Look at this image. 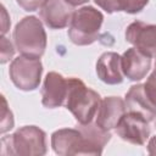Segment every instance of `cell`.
<instances>
[{"label": "cell", "mask_w": 156, "mask_h": 156, "mask_svg": "<svg viewBox=\"0 0 156 156\" xmlns=\"http://www.w3.org/2000/svg\"><path fill=\"white\" fill-rule=\"evenodd\" d=\"M100 95L88 88L83 80L76 77L67 78V95L65 107L73 115L78 123L85 124L95 118L100 106Z\"/></svg>", "instance_id": "cell-1"}, {"label": "cell", "mask_w": 156, "mask_h": 156, "mask_svg": "<svg viewBox=\"0 0 156 156\" xmlns=\"http://www.w3.org/2000/svg\"><path fill=\"white\" fill-rule=\"evenodd\" d=\"M48 151L46 133L37 126H23L1 138V155L41 156Z\"/></svg>", "instance_id": "cell-2"}, {"label": "cell", "mask_w": 156, "mask_h": 156, "mask_svg": "<svg viewBox=\"0 0 156 156\" xmlns=\"http://www.w3.org/2000/svg\"><path fill=\"white\" fill-rule=\"evenodd\" d=\"M13 44L21 55L40 58L46 49L48 38L43 21L35 16L23 17L13 29Z\"/></svg>", "instance_id": "cell-3"}, {"label": "cell", "mask_w": 156, "mask_h": 156, "mask_svg": "<svg viewBox=\"0 0 156 156\" xmlns=\"http://www.w3.org/2000/svg\"><path fill=\"white\" fill-rule=\"evenodd\" d=\"M104 15L93 6H83L73 12L68 24L69 40L79 46L93 44L100 33Z\"/></svg>", "instance_id": "cell-4"}, {"label": "cell", "mask_w": 156, "mask_h": 156, "mask_svg": "<svg viewBox=\"0 0 156 156\" xmlns=\"http://www.w3.org/2000/svg\"><path fill=\"white\" fill-rule=\"evenodd\" d=\"M43 65L40 58L20 55L12 60L9 76L15 87L23 91L35 90L41 80Z\"/></svg>", "instance_id": "cell-5"}, {"label": "cell", "mask_w": 156, "mask_h": 156, "mask_svg": "<svg viewBox=\"0 0 156 156\" xmlns=\"http://www.w3.org/2000/svg\"><path fill=\"white\" fill-rule=\"evenodd\" d=\"M51 146L55 154L67 155H94L82 132L76 128L57 129L51 134Z\"/></svg>", "instance_id": "cell-6"}, {"label": "cell", "mask_w": 156, "mask_h": 156, "mask_svg": "<svg viewBox=\"0 0 156 156\" xmlns=\"http://www.w3.org/2000/svg\"><path fill=\"white\" fill-rule=\"evenodd\" d=\"M115 130L122 140L133 145H144L150 136L149 121L133 111H128L122 116Z\"/></svg>", "instance_id": "cell-7"}, {"label": "cell", "mask_w": 156, "mask_h": 156, "mask_svg": "<svg viewBox=\"0 0 156 156\" xmlns=\"http://www.w3.org/2000/svg\"><path fill=\"white\" fill-rule=\"evenodd\" d=\"M126 40L149 57H156V24L132 22L124 33Z\"/></svg>", "instance_id": "cell-8"}, {"label": "cell", "mask_w": 156, "mask_h": 156, "mask_svg": "<svg viewBox=\"0 0 156 156\" xmlns=\"http://www.w3.org/2000/svg\"><path fill=\"white\" fill-rule=\"evenodd\" d=\"M73 12V6L65 0H48L39 10V16L43 23L50 29H62L69 24Z\"/></svg>", "instance_id": "cell-9"}, {"label": "cell", "mask_w": 156, "mask_h": 156, "mask_svg": "<svg viewBox=\"0 0 156 156\" xmlns=\"http://www.w3.org/2000/svg\"><path fill=\"white\" fill-rule=\"evenodd\" d=\"M67 95V78L57 72H49L41 88V104L46 108L65 105Z\"/></svg>", "instance_id": "cell-10"}, {"label": "cell", "mask_w": 156, "mask_h": 156, "mask_svg": "<svg viewBox=\"0 0 156 156\" xmlns=\"http://www.w3.org/2000/svg\"><path fill=\"white\" fill-rule=\"evenodd\" d=\"M127 112L126 102L119 96H106L101 100L98 112L95 115V122L104 129H115L122 116Z\"/></svg>", "instance_id": "cell-11"}, {"label": "cell", "mask_w": 156, "mask_h": 156, "mask_svg": "<svg viewBox=\"0 0 156 156\" xmlns=\"http://www.w3.org/2000/svg\"><path fill=\"white\" fill-rule=\"evenodd\" d=\"M122 57V72L132 82H139L146 77L151 68V57L146 56L136 48L127 49Z\"/></svg>", "instance_id": "cell-12"}, {"label": "cell", "mask_w": 156, "mask_h": 156, "mask_svg": "<svg viewBox=\"0 0 156 156\" xmlns=\"http://www.w3.org/2000/svg\"><path fill=\"white\" fill-rule=\"evenodd\" d=\"M96 74L106 84L116 85L123 82L122 57L113 51L104 52L96 61Z\"/></svg>", "instance_id": "cell-13"}, {"label": "cell", "mask_w": 156, "mask_h": 156, "mask_svg": "<svg viewBox=\"0 0 156 156\" xmlns=\"http://www.w3.org/2000/svg\"><path fill=\"white\" fill-rule=\"evenodd\" d=\"M124 102L128 111L140 113L149 122L156 118V106L147 98L144 89V84L132 85L126 94Z\"/></svg>", "instance_id": "cell-14"}, {"label": "cell", "mask_w": 156, "mask_h": 156, "mask_svg": "<svg viewBox=\"0 0 156 156\" xmlns=\"http://www.w3.org/2000/svg\"><path fill=\"white\" fill-rule=\"evenodd\" d=\"M13 128V115L11 112V110L7 106L6 99L2 96V112H1V128L0 132L1 134L6 133L7 130Z\"/></svg>", "instance_id": "cell-15"}, {"label": "cell", "mask_w": 156, "mask_h": 156, "mask_svg": "<svg viewBox=\"0 0 156 156\" xmlns=\"http://www.w3.org/2000/svg\"><path fill=\"white\" fill-rule=\"evenodd\" d=\"M95 4L107 13L119 12L123 9V0H94Z\"/></svg>", "instance_id": "cell-16"}, {"label": "cell", "mask_w": 156, "mask_h": 156, "mask_svg": "<svg viewBox=\"0 0 156 156\" xmlns=\"http://www.w3.org/2000/svg\"><path fill=\"white\" fill-rule=\"evenodd\" d=\"M149 0H123V9L122 11L134 15L139 13L144 10V7L147 5Z\"/></svg>", "instance_id": "cell-17"}, {"label": "cell", "mask_w": 156, "mask_h": 156, "mask_svg": "<svg viewBox=\"0 0 156 156\" xmlns=\"http://www.w3.org/2000/svg\"><path fill=\"white\" fill-rule=\"evenodd\" d=\"M144 89L150 101L156 106V69H154V72L147 77L144 83Z\"/></svg>", "instance_id": "cell-18"}, {"label": "cell", "mask_w": 156, "mask_h": 156, "mask_svg": "<svg viewBox=\"0 0 156 156\" xmlns=\"http://www.w3.org/2000/svg\"><path fill=\"white\" fill-rule=\"evenodd\" d=\"M16 1L20 5V7H22L27 12L38 11L48 2V0H16Z\"/></svg>", "instance_id": "cell-19"}, {"label": "cell", "mask_w": 156, "mask_h": 156, "mask_svg": "<svg viewBox=\"0 0 156 156\" xmlns=\"http://www.w3.org/2000/svg\"><path fill=\"white\" fill-rule=\"evenodd\" d=\"M15 54V49L13 45L11 44L10 40H7V38H5V35L1 37V63H6Z\"/></svg>", "instance_id": "cell-20"}, {"label": "cell", "mask_w": 156, "mask_h": 156, "mask_svg": "<svg viewBox=\"0 0 156 156\" xmlns=\"http://www.w3.org/2000/svg\"><path fill=\"white\" fill-rule=\"evenodd\" d=\"M147 152L150 155H156V135L152 136L147 143Z\"/></svg>", "instance_id": "cell-21"}, {"label": "cell", "mask_w": 156, "mask_h": 156, "mask_svg": "<svg viewBox=\"0 0 156 156\" xmlns=\"http://www.w3.org/2000/svg\"><path fill=\"white\" fill-rule=\"evenodd\" d=\"M67 4H69L71 6H79V5H83V4H85V2H88L89 0H65Z\"/></svg>", "instance_id": "cell-22"}, {"label": "cell", "mask_w": 156, "mask_h": 156, "mask_svg": "<svg viewBox=\"0 0 156 156\" xmlns=\"http://www.w3.org/2000/svg\"><path fill=\"white\" fill-rule=\"evenodd\" d=\"M155 69H156V62H155Z\"/></svg>", "instance_id": "cell-23"}]
</instances>
